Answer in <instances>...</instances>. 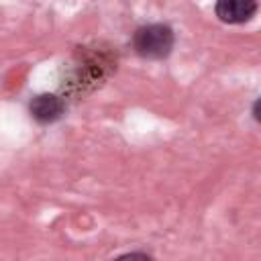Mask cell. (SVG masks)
Returning <instances> with one entry per match:
<instances>
[{
    "instance_id": "obj_4",
    "label": "cell",
    "mask_w": 261,
    "mask_h": 261,
    "mask_svg": "<svg viewBox=\"0 0 261 261\" xmlns=\"http://www.w3.org/2000/svg\"><path fill=\"white\" fill-rule=\"evenodd\" d=\"M114 261H153L151 255L143 253V251H133V253H124V255H118Z\"/></svg>"
},
{
    "instance_id": "obj_1",
    "label": "cell",
    "mask_w": 261,
    "mask_h": 261,
    "mask_svg": "<svg viewBox=\"0 0 261 261\" xmlns=\"http://www.w3.org/2000/svg\"><path fill=\"white\" fill-rule=\"evenodd\" d=\"M133 49L143 59H163L173 49V31L169 24L151 22L133 33Z\"/></svg>"
},
{
    "instance_id": "obj_3",
    "label": "cell",
    "mask_w": 261,
    "mask_h": 261,
    "mask_svg": "<svg viewBox=\"0 0 261 261\" xmlns=\"http://www.w3.org/2000/svg\"><path fill=\"white\" fill-rule=\"evenodd\" d=\"M257 2L253 0H220L216 2L214 10H216V16L222 20V22H228V24H241V22H247L255 12H257Z\"/></svg>"
},
{
    "instance_id": "obj_2",
    "label": "cell",
    "mask_w": 261,
    "mask_h": 261,
    "mask_svg": "<svg viewBox=\"0 0 261 261\" xmlns=\"http://www.w3.org/2000/svg\"><path fill=\"white\" fill-rule=\"evenodd\" d=\"M63 110H65V104L57 94H37L29 104L31 116L41 124L59 120Z\"/></svg>"
}]
</instances>
